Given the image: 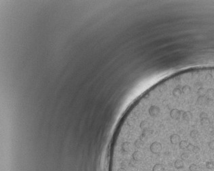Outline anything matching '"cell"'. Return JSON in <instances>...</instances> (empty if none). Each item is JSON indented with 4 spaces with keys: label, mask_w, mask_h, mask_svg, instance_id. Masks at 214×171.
Masks as SVG:
<instances>
[{
    "label": "cell",
    "mask_w": 214,
    "mask_h": 171,
    "mask_svg": "<svg viewBox=\"0 0 214 171\" xmlns=\"http://www.w3.org/2000/svg\"><path fill=\"white\" fill-rule=\"evenodd\" d=\"M162 145L160 142L153 141L150 144L149 149L151 153L158 155L162 151Z\"/></svg>",
    "instance_id": "cell-1"
},
{
    "label": "cell",
    "mask_w": 214,
    "mask_h": 171,
    "mask_svg": "<svg viewBox=\"0 0 214 171\" xmlns=\"http://www.w3.org/2000/svg\"><path fill=\"white\" fill-rule=\"evenodd\" d=\"M148 113L150 117L156 118L157 117L160 112V107L155 105H151L148 109Z\"/></svg>",
    "instance_id": "cell-2"
},
{
    "label": "cell",
    "mask_w": 214,
    "mask_h": 171,
    "mask_svg": "<svg viewBox=\"0 0 214 171\" xmlns=\"http://www.w3.org/2000/svg\"><path fill=\"white\" fill-rule=\"evenodd\" d=\"M184 112L182 111H180L178 109H173L169 113V115H170V117L172 118L173 119L176 120V119H179L181 117V115Z\"/></svg>",
    "instance_id": "cell-3"
},
{
    "label": "cell",
    "mask_w": 214,
    "mask_h": 171,
    "mask_svg": "<svg viewBox=\"0 0 214 171\" xmlns=\"http://www.w3.org/2000/svg\"><path fill=\"white\" fill-rule=\"evenodd\" d=\"M169 141H170L172 144L176 145V144H178L181 141V138L177 134H173L169 136Z\"/></svg>",
    "instance_id": "cell-4"
},
{
    "label": "cell",
    "mask_w": 214,
    "mask_h": 171,
    "mask_svg": "<svg viewBox=\"0 0 214 171\" xmlns=\"http://www.w3.org/2000/svg\"><path fill=\"white\" fill-rule=\"evenodd\" d=\"M207 97L206 96H199L197 100H196V104L201 106L206 105H207Z\"/></svg>",
    "instance_id": "cell-5"
},
{
    "label": "cell",
    "mask_w": 214,
    "mask_h": 171,
    "mask_svg": "<svg viewBox=\"0 0 214 171\" xmlns=\"http://www.w3.org/2000/svg\"><path fill=\"white\" fill-rule=\"evenodd\" d=\"M192 117H193L192 113L190 112V111H185V112H184V113L182 114V118H183V119L185 120V121H187V122L191 120V119H192Z\"/></svg>",
    "instance_id": "cell-6"
},
{
    "label": "cell",
    "mask_w": 214,
    "mask_h": 171,
    "mask_svg": "<svg viewBox=\"0 0 214 171\" xmlns=\"http://www.w3.org/2000/svg\"><path fill=\"white\" fill-rule=\"evenodd\" d=\"M165 171V168H164L163 166L161 164H159V163L155 164V165L153 166V168H152V171Z\"/></svg>",
    "instance_id": "cell-7"
},
{
    "label": "cell",
    "mask_w": 214,
    "mask_h": 171,
    "mask_svg": "<svg viewBox=\"0 0 214 171\" xmlns=\"http://www.w3.org/2000/svg\"><path fill=\"white\" fill-rule=\"evenodd\" d=\"M174 167L176 169H181L184 167V162L182 159H177L174 162Z\"/></svg>",
    "instance_id": "cell-8"
},
{
    "label": "cell",
    "mask_w": 214,
    "mask_h": 171,
    "mask_svg": "<svg viewBox=\"0 0 214 171\" xmlns=\"http://www.w3.org/2000/svg\"><path fill=\"white\" fill-rule=\"evenodd\" d=\"M182 92L184 95H188L191 92V88L188 85H185L182 88Z\"/></svg>",
    "instance_id": "cell-9"
},
{
    "label": "cell",
    "mask_w": 214,
    "mask_h": 171,
    "mask_svg": "<svg viewBox=\"0 0 214 171\" xmlns=\"http://www.w3.org/2000/svg\"><path fill=\"white\" fill-rule=\"evenodd\" d=\"M172 94L173 95V96H175V97H179L180 95L182 94V90L180 88H174L173 90Z\"/></svg>",
    "instance_id": "cell-10"
},
{
    "label": "cell",
    "mask_w": 214,
    "mask_h": 171,
    "mask_svg": "<svg viewBox=\"0 0 214 171\" xmlns=\"http://www.w3.org/2000/svg\"><path fill=\"white\" fill-rule=\"evenodd\" d=\"M211 124L210 122V119L208 118H203L201 119V124L203 126H208Z\"/></svg>",
    "instance_id": "cell-11"
},
{
    "label": "cell",
    "mask_w": 214,
    "mask_h": 171,
    "mask_svg": "<svg viewBox=\"0 0 214 171\" xmlns=\"http://www.w3.org/2000/svg\"><path fill=\"white\" fill-rule=\"evenodd\" d=\"M206 96L209 99H213L214 97V89L209 88L206 92Z\"/></svg>",
    "instance_id": "cell-12"
},
{
    "label": "cell",
    "mask_w": 214,
    "mask_h": 171,
    "mask_svg": "<svg viewBox=\"0 0 214 171\" xmlns=\"http://www.w3.org/2000/svg\"><path fill=\"white\" fill-rule=\"evenodd\" d=\"M188 145V143L187 141H181L179 143V147L181 149H186Z\"/></svg>",
    "instance_id": "cell-13"
},
{
    "label": "cell",
    "mask_w": 214,
    "mask_h": 171,
    "mask_svg": "<svg viewBox=\"0 0 214 171\" xmlns=\"http://www.w3.org/2000/svg\"><path fill=\"white\" fill-rule=\"evenodd\" d=\"M206 92L207 90L204 88H199L198 91H197V95H199V96H205L206 95Z\"/></svg>",
    "instance_id": "cell-14"
},
{
    "label": "cell",
    "mask_w": 214,
    "mask_h": 171,
    "mask_svg": "<svg viewBox=\"0 0 214 171\" xmlns=\"http://www.w3.org/2000/svg\"><path fill=\"white\" fill-rule=\"evenodd\" d=\"M199 132L198 130H193L190 132V137L192 138V139H196V138H197L199 136Z\"/></svg>",
    "instance_id": "cell-15"
},
{
    "label": "cell",
    "mask_w": 214,
    "mask_h": 171,
    "mask_svg": "<svg viewBox=\"0 0 214 171\" xmlns=\"http://www.w3.org/2000/svg\"><path fill=\"white\" fill-rule=\"evenodd\" d=\"M205 166H206V168H207V169L211 170V169H213L214 168V163L212 161H208V162H206Z\"/></svg>",
    "instance_id": "cell-16"
},
{
    "label": "cell",
    "mask_w": 214,
    "mask_h": 171,
    "mask_svg": "<svg viewBox=\"0 0 214 171\" xmlns=\"http://www.w3.org/2000/svg\"><path fill=\"white\" fill-rule=\"evenodd\" d=\"M189 158V154L187 152H184L181 154V159L182 160H186Z\"/></svg>",
    "instance_id": "cell-17"
},
{
    "label": "cell",
    "mask_w": 214,
    "mask_h": 171,
    "mask_svg": "<svg viewBox=\"0 0 214 171\" xmlns=\"http://www.w3.org/2000/svg\"><path fill=\"white\" fill-rule=\"evenodd\" d=\"M198 169V166L195 164H192L189 166V171H196Z\"/></svg>",
    "instance_id": "cell-18"
},
{
    "label": "cell",
    "mask_w": 214,
    "mask_h": 171,
    "mask_svg": "<svg viewBox=\"0 0 214 171\" xmlns=\"http://www.w3.org/2000/svg\"><path fill=\"white\" fill-rule=\"evenodd\" d=\"M194 147H195L194 145H192V144H191V143H188V146H187V147H186V149H187L188 151L192 152V151H193V149H194Z\"/></svg>",
    "instance_id": "cell-19"
},
{
    "label": "cell",
    "mask_w": 214,
    "mask_h": 171,
    "mask_svg": "<svg viewBox=\"0 0 214 171\" xmlns=\"http://www.w3.org/2000/svg\"><path fill=\"white\" fill-rule=\"evenodd\" d=\"M212 78H213V77H212V75L211 74H210V73H207V75H206V76H205V79H206V80L209 82H210L211 80H212Z\"/></svg>",
    "instance_id": "cell-20"
},
{
    "label": "cell",
    "mask_w": 214,
    "mask_h": 171,
    "mask_svg": "<svg viewBox=\"0 0 214 171\" xmlns=\"http://www.w3.org/2000/svg\"><path fill=\"white\" fill-rule=\"evenodd\" d=\"M199 117L201 119H203V118H208V114L207 113L205 112H201V114H200V115H199Z\"/></svg>",
    "instance_id": "cell-21"
},
{
    "label": "cell",
    "mask_w": 214,
    "mask_h": 171,
    "mask_svg": "<svg viewBox=\"0 0 214 171\" xmlns=\"http://www.w3.org/2000/svg\"><path fill=\"white\" fill-rule=\"evenodd\" d=\"M208 145H209V147L211 149L214 150V141H211L209 143Z\"/></svg>",
    "instance_id": "cell-22"
},
{
    "label": "cell",
    "mask_w": 214,
    "mask_h": 171,
    "mask_svg": "<svg viewBox=\"0 0 214 171\" xmlns=\"http://www.w3.org/2000/svg\"><path fill=\"white\" fill-rule=\"evenodd\" d=\"M200 151V148L199 146H195L194 147V149H193V151L195 153H198Z\"/></svg>",
    "instance_id": "cell-23"
},
{
    "label": "cell",
    "mask_w": 214,
    "mask_h": 171,
    "mask_svg": "<svg viewBox=\"0 0 214 171\" xmlns=\"http://www.w3.org/2000/svg\"><path fill=\"white\" fill-rule=\"evenodd\" d=\"M213 104V99H209L207 98V105H211Z\"/></svg>",
    "instance_id": "cell-24"
},
{
    "label": "cell",
    "mask_w": 214,
    "mask_h": 171,
    "mask_svg": "<svg viewBox=\"0 0 214 171\" xmlns=\"http://www.w3.org/2000/svg\"><path fill=\"white\" fill-rule=\"evenodd\" d=\"M195 86L196 87H199V88H201L202 87V83L200 82H197L195 83Z\"/></svg>",
    "instance_id": "cell-25"
},
{
    "label": "cell",
    "mask_w": 214,
    "mask_h": 171,
    "mask_svg": "<svg viewBox=\"0 0 214 171\" xmlns=\"http://www.w3.org/2000/svg\"><path fill=\"white\" fill-rule=\"evenodd\" d=\"M211 135L214 136V128H213V129H212V130H211Z\"/></svg>",
    "instance_id": "cell-26"
},
{
    "label": "cell",
    "mask_w": 214,
    "mask_h": 171,
    "mask_svg": "<svg viewBox=\"0 0 214 171\" xmlns=\"http://www.w3.org/2000/svg\"></svg>",
    "instance_id": "cell-27"
}]
</instances>
